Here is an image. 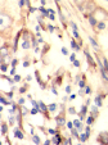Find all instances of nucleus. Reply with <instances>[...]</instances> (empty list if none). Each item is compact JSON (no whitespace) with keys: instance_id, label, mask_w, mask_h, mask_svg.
I'll list each match as a JSON object with an SVG mask.
<instances>
[{"instance_id":"35","label":"nucleus","mask_w":108,"mask_h":145,"mask_svg":"<svg viewBox=\"0 0 108 145\" xmlns=\"http://www.w3.org/2000/svg\"><path fill=\"white\" fill-rule=\"evenodd\" d=\"M26 89H27V87H26V86H23V87H21V89H19V92H21V94H23V92H26Z\"/></svg>"},{"instance_id":"16","label":"nucleus","mask_w":108,"mask_h":145,"mask_svg":"<svg viewBox=\"0 0 108 145\" xmlns=\"http://www.w3.org/2000/svg\"><path fill=\"white\" fill-rule=\"evenodd\" d=\"M89 41L91 42V45H93L94 48H95L96 50H98V49H99V45H98V42H96V41H95V40H94V39H93V37H91V36H89Z\"/></svg>"},{"instance_id":"7","label":"nucleus","mask_w":108,"mask_h":145,"mask_svg":"<svg viewBox=\"0 0 108 145\" xmlns=\"http://www.w3.org/2000/svg\"><path fill=\"white\" fill-rule=\"evenodd\" d=\"M88 18H89V23H90V26L95 27V26H96V23H98V19H96V18L94 17L93 14H89V15H88Z\"/></svg>"},{"instance_id":"40","label":"nucleus","mask_w":108,"mask_h":145,"mask_svg":"<svg viewBox=\"0 0 108 145\" xmlns=\"http://www.w3.org/2000/svg\"><path fill=\"white\" fill-rule=\"evenodd\" d=\"M71 26H72V28H73V30H79V28H77V26H76V23H75V22H71Z\"/></svg>"},{"instance_id":"33","label":"nucleus","mask_w":108,"mask_h":145,"mask_svg":"<svg viewBox=\"0 0 108 145\" xmlns=\"http://www.w3.org/2000/svg\"><path fill=\"white\" fill-rule=\"evenodd\" d=\"M85 92H86V94H90V92H91V89L89 86H85Z\"/></svg>"},{"instance_id":"41","label":"nucleus","mask_w":108,"mask_h":145,"mask_svg":"<svg viewBox=\"0 0 108 145\" xmlns=\"http://www.w3.org/2000/svg\"><path fill=\"white\" fill-rule=\"evenodd\" d=\"M18 104H21V105H23V104H24V99H23V98H21V99L18 100Z\"/></svg>"},{"instance_id":"26","label":"nucleus","mask_w":108,"mask_h":145,"mask_svg":"<svg viewBox=\"0 0 108 145\" xmlns=\"http://www.w3.org/2000/svg\"><path fill=\"white\" fill-rule=\"evenodd\" d=\"M39 111H40L39 108H36V107H34V109H31V114H36Z\"/></svg>"},{"instance_id":"1","label":"nucleus","mask_w":108,"mask_h":145,"mask_svg":"<svg viewBox=\"0 0 108 145\" xmlns=\"http://www.w3.org/2000/svg\"><path fill=\"white\" fill-rule=\"evenodd\" d=\"M10 24H12V18L8 14H5V13L0 12V30L3 31V30L9 28Z\"/></svg>"},{"instance_id":"9","label":"nucleus","mask_w":108,"mask_h":145,"mask_svg":"<svg viewBox=\"0 0 108 145\" xmlns=\"http://www.w3.org/2000/svg\"><path fill=\"white\" fill-rule=\"evenodd\" d=\"M73 127L77 128L79 131H81V130H82V123H81V121H80V119H75V121H73Z\"/></svg>"},{"instance_id":"56","label":"nucleus","mask_w":108,"mask_h":145,"mask_svg":"<svg viewBox=\"0 0 108 145\" xmlns=\"http://www.w3.org/2000/svg\"><path fill=\"white\" fill-rule=\"evenodd\" d=\"M0 44H1V37H0Z\"/></svg>"},{"instance_id":"10","label":"nucleus","mask_w":108,"mask_h":145,"mask_svg":"<svg viewBox=\"0 0 108 145\" xmlns=\"http://www.w3.org/2000/svg\"><path fill=\"white\" fill-rule=\"evenodd\" d=\"M52 143H53V144H59V143H62V140H60V135H59V134L55 132L54 137L52 139Z\"/></svg>"},{"instance_id":"36","label":"nucleus","mask_w":108,"mask_h":145,"mask_svg":"<svg viewBox=\"0 0 108 145\" xmlns=\"http://www.w3.org/2000/svg\"><path fill=\"white\" fill-rule=\"evenodd\" d=\"M48 132H49V134H52V135H55V132H57V131L53 130V128H49V130H48Z\"/></svg>"},{"instance_id":"54","label":"nucleus","mask_w":108,"mask_h":145,"mask_svg":"<svg viewBox=\"0 0 108 145\" xmlns=\"http://www.w3.org/2000/svg\"><path fill=\"white\" fill-rule=\"evenodd\" d=\"M60 1V0H55V3H59Z\"/></svg>"},{"instance_id":"11","label":"nucleus","mask_w":108,"mask_h":145,"mask_svg":"<svg viewBox=\"0 0 108 145\" xmlns=\"http://www.w3.org/2000/svg\"><path fill=\"white\" fill-rule=\"evenodd\" d=\"M102 98H103V95H98V96H95V105L96 107L103 105V103H102Z\"/></svg>"},{"instance_id":"50","label":"nucleus","mask_w":108,"mask_h":145,"mask_svg":"<svg viewBox=\"0 0 108 145\" xmlns=\"http://www.w3.org/2000/svg\"><path fill=\"white\" fill-rule=\"evenodd\" d=\"M71 141H72L71 139H67V140H64V143H66V144H71Z\"/></svg>"},{"instance_id":"6","label":"nucleus","mask_w":108,"mask_h":145,"mask_svg":"<svg viewBox=\"0 0 108 145\" xmlns=\"http://www.w3.org/2000/svg\"><path fill=\"white\" fill-rule=\"evenodd\" d=\"M55 121H57V125L58 126H64L66 125V119H64V117L63 116H58V117H55Z\"/></svg>"},{"instance_id":"24","label":"nucleus","mask_w":108,"mask_h":145,"mask_svg":"<svg viewBox=\"0 0 108 145\" xmlns=\"http://www.w3.org/2000/svg\"><path fill=\"white\" fill-rule=\"evenodd\" d=\"M86 122H88V125H91V123H93V122H94V116H89V117H88V119H86Z\"/></svg>"},{"instance_id":"20","label":"nucleus","mask_w":108,"mask_h":145,"mask_svg":"<svg viewBox=\"0 0 108 145\" xmlns=\"http://www.w3.org/2000/svg\"><path fill=\"white\" fill-rule=\"evenodd\" d=\"M71 46L75 49V50H80V46L76 44V41H75V40H71Z\"/></svg>"},{"instance_id":"25","label":"nucleus","mask_w":108,"mask_h":145,"mask_svg":"<svg viewBox=\"0 0 108 145\" xmlns=\"http://www.w3.org/2000/svg\"><path fill=\"white\" fill-rule=\"evenodd\" d=\"M14 121H16L14 116H13V114H10V117H9V123H10V125H14Z\"/></svg>"},{"instance_id":"5","label":"nucleus","mask_w":108,"mask_h":145,"mask_svg":"<svg viewBox=\"0 0 108 145\" xmlns=\"http://www.w3.org/2000/svg\"><path fill=\"white\" fill-rule=\"evenodd\" d=\"M22 48H23L24 50L31 48V44H30V41L27 40V34H24V40H23V42H22Z\"/></svg>"},{"instance_id":"17","label":"nucleus","mask_w":108,"mask_h":145,"mask_svg":"<svg viewBox=\"0 0 108 145\" xmlns=\"http://www.w3.org/2000/svg\"><path fill=\"white\" fill-rule=\"evenodd\" d=\"M55 109H57V104H55V103H52V104H49V107H48V111H50V112H54Z\"/></svg>"},{"instance_id":"42","label":"nucleus","mask_w":108,"mask_h":145,"mask_svg":"<svg viewBox=\"0 0 108 145\" xmlns=\"http://www.w3.org/2000/svg\"><path fill=\"white\" fill-rule=\"evenodd\" d=\"M10 75H13V76L16 75V67H13L12 69H10Z\"/></svg>"},{"instance_id":"3","label":"nucleus","mask_w":108,"mask_h":145,"mask_svg":"<svg viewBox=\"0 0 108 145\" xmlns=\"http://www.w3.org/2000/svg\"><path fill=\"white\" fill-rule=\"evenodd\" d=\"M85 57H86V59H88V62H89V64L90 65H93V67H95V62H94V59L91 58V55H90V53H89V50L88 49H85Z\"/></svg>"},{"instance_id":"46","label":"nucleus","mask_w":108,"mask_h":145,"mask_svg":"<svg viewBox=\"0 0 108 145\" xmlns=\"http://www.w3.org/2000/svg\"><path fill=\"white\" fill-rule=\"evenodd\" d=\"M66 92H67V94H70V92H71V86H67V87H66Z\"/></svg>"},{"instance_id":"32","label":"nucleus","mask_w":108,"mask_h":145,"mask_svg":"<svg viewBox=\"0 0 108 145\" xmlns=\"http://www.w3.org/2000/svg\"><path fill=\"white\" fill-rule=\"evenodd\" d=\"M66 125H67V127L70 128V130H71V128H73V122H67Z\"/></svg>"},{"instance_id":"52","label":"nucleus","mask_w":108,"mask_h":145,"mask_svg":"<svg viewBox=\"0 0 108 145\" xmlns=\"http://www.w3.org/2000/svg\"><path fill=\"white\" fill-rule=\"evenodd\" d=\"M31 78H32L31 76H27V77H26V80H27V81H31Z\"/></svg>"},{"instance_id":"18","label":"nucleus","mask_w":108,"mask_h":145,"mask_svg":"<svg viewBox=\"0 0 108 145\" xmlns=\"http://www.w3.org/2000/svg\"><path fill=\"white\" fill-rule=\"evenodd\" d=\"M7 132H8V126H7V123H3L1 125V134H3V135H5Z\"/></svg>"},{"instance_id":"31","label":"nucleus","mask_w":108,"mask_h":145,"mask_svg":"<svg viewBox=\"0 0 108 145\" xmlns=\"http://www.w3.org/2000/svg\"><path fill=\"white\" fill-rule=\"evenodd\" d=\"M17 63H18V59H13L10 64H12V67H16V65H17Z\"/></svg>"},{"instance_id":"30","label":"nucleus","mask_w":108,"mask_h":145,"mask_svg":"<svg viewBox=\"0 0 108 145\" xmlns=\"http://www.w3.org/2000/svg\"><path fill=\"white\" fill-rule=\"evenodd\" d=\"M62 54L63 55H68V50L66 48H62Z\"/></svg>"},{"instance_id":"12","label":"nucleus","mask_w":108,"mask_h":145,"mask_svg":"<svg viewBox=\"0 0 108 145\" xmlns=\"http://www.w3.org/2000/svg\"><path fill=\"white\" fill-rule=\"evenodd\" d=\"M88 139H89V136L86 135V132H85V134H80V135H79V140L81 141V143H85Z\"/></svg>"},{"instance_id":"55","label":"nucleus","mask_w":108,"mask_h":145,"mask_svg":"<svg viewBox=\"0 0 108 145\" xmlns=\"http://www.w3.org/2000/svg\"><path fill=\"white\" fill-rule=\"evenodd\" d=\"M103 1H106V3H108V0H103Z\"/></svg>"},{"instance_id":"37","label":"nucleus","mask_w":108,"mask_h":145,"mask_svg":"<svg viewBox=\"0 0 108 145\" xmlns=\"http://www.w3.org/2000/svg\"><path fill=\"white\" fill-rule=\"evenodd\" d=\"M70 59H71V62H73L75 59H76V54H75V53H72V55L70 57Z\"/></svg>"},{"instance_id":"13","label":"nucleus","mask_w":108,"mask_h":145,"mask_svg":"<svg viewBox=\"0 0 108 145\" xmlns=\"http://www.w3.org/2000/svg\"><path fill=\"white\" fill-rule=\"evenodd\" d=\"M96 28H98L99 31L104 30V28H106V23H104L103 21H98V23H96Z\"/></svg>"},{"instance_id":"2","label":"nucleus","mask_w":108,"mask_h":145,"mask_svg":"<svg viewBox=\"0 0 108 145\" xmlns=\"http://www.w3.org/2000/svg\"><path fill=\"white\" fill-rule=\"evenodd\" d=\"M98 141L99 143H103V144H107L108 143V134L107 132H102L98 137Z\"/></svg>"},{"instance_id":"51","label":"nucleus","mask_w":108,"mask_h":145,"mask_svg":"<svg viewBox=\"0 0 108 145\" xmlns=\"http://www.w3.org/2000/svg\"><path fill=\"white\" fill-rule=\"evenodd\" d=\"M40 1H41V5H45L46 4V0H40Z\"/></svg>"},{"instance_id":"19","label":"nucleus","mask_w":108,"mask_h":145,"mask_svg":"<svg viewBox=\"0 0 108 145\" xmlns=\"http://www.w3.org/2000/svg\"><path fill=\"white\" fill-rule=\"evenodd\" d=\"M91 116H94V117L98 116V107H93L91 108Z\"/></svg>"},{"instance_id":"39","label":"nucleus","mask_w":108,"mask_h":145,"mask_svg":"<svg viewBox=\"0 0 108 145\" xmlns=\"http://www.w3.org/2000/svg\"><path fill=\"white\" fill-rule=\"evenodd\" d=\"M24 3H26V0H19V3H18V4H19V7H23V5H24Z\"/></svg>"},{"instance_id":"21","label":"nucleus","mask_w":108,"mask_h":145,"mask_svg":"<svg viewBox=\"0 0 108 145\" xmlns=\"http://www.w3.org/2000/svg\"><path fill=\"white\" fill-rule=\"evenodd\" d=\"M32 141H34L35 144H40L41 141H40V137H39L37 135H32Z\"/></svg>"},{"instance_id":"44","label":"nucleus","mask_w":108,"mask_h":145,"mask_svg":"<svg viewBox=\"0 0 108 145\" xmlns=\"http://www.w3.org/2000/svg\"><path fill=\"white\" fill-rule=\"evenodd\" d=\"M4 59H5V58L1 55V54H0V64H3V63H4Z\"/></svg>"},{"instance_id":"45","label":"nucleus","mask_w":108,"mask_h":145,"mask_svg":"<svg viewBox=\"0 0 108 145\" xmlns=\"http://www.w3.org/2000/svg\"><path fill=\"white\" fill-rule=\"evenodd\" d=\"M7 96L12 99V98H13V92H12V91H10V92H7Z\"/></svg>"},{"instance_id":"47","label":"nucleus","mask_w":108,"mask_h":145,"mask_svg":"<svg viewBox=\"0 0 108 145\" xmlns=\"http://www.w3.org/2000/svg\"><path fill=\"white\" fill-rule=\"evenodd\" d=\"M52 91H53L54 95H58V91H57V89H55V87H53V89H52Z\"/></svg>"},{"instance_id":"29","label":"nucleus","mask_w":108,"mask_h":145,"mask_svg":"<svg viewBox=\"0 0 108 145\" xmlns=\"http://www.w3.org/2000/svg\"><path fill=\"white\" fill-rule=\"evenodd\" d=\"M85 132H86V135H88V136H90V126H89V125H88V127H86V128H85Z\"/></svg>"},{"instance_id":"15","label":"nucleus","mask_w":108,"mask_h":145,"mask_svg":"<svg viewBox=\"0 0 108 145\" xmlns=\"http://www.w3.org/2000/svg\"><path fill=\"white\" fill-rule=\"evenodd\" d=\"M71 134H72V136H73V137L75 139H79V135H80V134H79V130H77V128H71Z\"/></svg>"},{"instance_id":"4","label":"nucleus","mask_w":108,"mask_h":145,"mask_svg":"<svg viewBox=\"0 0 108 145\" xmlns=\"http://www.w3.org/2000/svg\"><path fill=\"white\" fill-rule=\"evenodd\" d=\"M0 54H1L4 58H7V57L9 55V48H8L7 45L1 46V48H0Z\"/></svg>"},{"instance_id":"57","label":"nucleus","mask_w":108,"mask_h":145,"mask_svg":"<svg viewBox=\"0 0 108 145\" xmlns=\"http://www.w3.org/2000/svg\"><path fill=\"white\" fill-rule=\"evenodd\" d=\"M0 119H1V114H0Z\"/></svg>"},{"instance_id":"14","label":"nucleus","mask_w":108,"mask_h":145,"mask_svg":"<svg viewBox=\"0 0 108 145\" xmlns=\"http://www.w3.org/2000/svg\"><path fill=\"white\" fill-rule=\"evenodd\" d=\"M39 108H40V111L44 112V113H46V112H48V107H46L43 102H39Z\"/></svg>"},{"instance_id":"8","label":"nucleus","mask_w":108,"mask_h":145,"mask_svg":"<svg viewBox=\"0 0 108 145\" xmlns=\"http://www.w3.org/2000/svg\"><path fill=\"white\" fill-rule=\"evenodd\" d=\"M14 136L17 139H21V140H23L24 139V135H23V132H22L19 128H14Z\"/></svg>"},{"instance_id":"48","label":"nucleus","mask_w":108,"mask_h":145,"mask_svg":"<svg viewBox=\"0 0 108 145\" xmlns=\"http://www.w3.org/2000/svg\"><path fill=\"white\" fill-rule=\"evenodd\" d=\"M28 65H30V62H24V63H23V67H24V68L28 67Z\"/></svg>"},{"instance_id":"43","label":"nucleus","mask_w":108,"mask_h":145,"mask_svg":"<svg viewBox=\"0 0 108 145\" xmlns=\"http://www.w3.org/2000/svg\"><path fill=\"white\" fill-rule=\"evenodd\" d=\"M48 30H49L50 32H53V31H54V27L52 26V24H49V26H48Z\"/></svg>"},{"instance_id":"23","label":"nucleus","mask_w":108,"mask_h":145,"mask_svg":"<svg viewBox=\"0 0 108 145\" xmlns=\"http://www.w3.org/2000/svg\"><path fill=\"white\" fill-rule=\"evenodd\" d=\"M0 69H1L3 72H7V69H8V64H5V63L0 64Z\"/></svg>"},{"instance_id":"49","label":"nucleus","mask_w":108,"mask_h":145,"mask_svg":"<svg viewBox=\"0 0 108 145\" xmlns=\"http://www.w3.org/2000/svg\"><path fill=\"white\" fill-rule=\"evenodd\" d=\"M75 98H76V95H75V94H71V95H70V99H71V100H73Z\"/></svg>"},{"instance_id":"53","label":"nucleus","mask_w":108,"mask_h":145,"mask_svg":"<svg viewBox=\"0 0 108 145\" xmlns=\"http://www.w3.org/2000/svg\"><path fill=\"white\" fill-rule=\"evenodd\" d=\"M3 111V107H0V112H1Z\"/></svg>"},{"instance_id":"34","label":"nucleus","mask_w":108,"mask_h":145,"mask_svg":"<svg viewBox=\"0 0 108 145\" xmlns=\"http://www.w3.org/2000/svg\"><path fill=\"white\" fill-rule=\"evenodd\" d=\"M68 112H70L71 114H76V109H75V108H70V109H68Z\"/></svg>"},{"instance_id":"27","label":"nucleus","mask_w":108,"mask_h":145,"mask_svg":"<svg viewBox=\"0 0 108 145\" xmlns=\"http://www.w3.org/2000/svg\"><path fill=\"white\" fill-rule=\"evenodd\" d=\"M79 86L81 87V89H84V87L86 86V85H85V81H84V80H82V81H80V82H79Z\"/></svg>"},{"instance_id":"38","label":"nucleus","mask_w":108,"mask_h":145,"mask_svg":"<svg viewBox=\"0 0 108 145\" xmlns=\"http://www.w3.org/2000/svg\"><path fill=\"white\" fill-rule=\"evenodd\" d=\"M73 65H75V67H80V62L75 59V61H73Z\"/></svg>"},{"instance_id":"28","label":"nucleus","mask_w":108,"mask_h":145,"mask_svg":"<svg viewBox=\"0 0 108 145\" xmlns=\"http://www.w3.org/2000/svg\"><path fill=\"white\" fill-rule=\"evenodd\" d=\"M19 81H21V76L14 75V82H19Z\"/></svg>"},{"instance_id":"22","label":"nucleus","mask_w":108,"mask_h":145,"mask_svg":"<svg viewBox=\"0 0 108 145\" xmlns=\"http://www.w3.org/2000/svg\"><path fill=\"white\" fill-rule=\"evenodd\" d=\"M0 103H1V104H4V105H10V103L8 102V100L5 99L4 96H0Z\"/></svg>"}]
</instances>
